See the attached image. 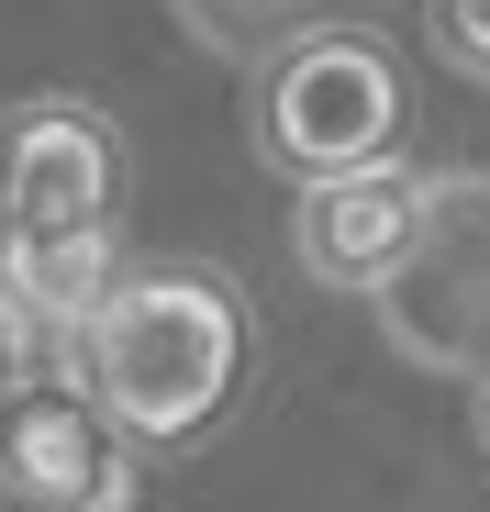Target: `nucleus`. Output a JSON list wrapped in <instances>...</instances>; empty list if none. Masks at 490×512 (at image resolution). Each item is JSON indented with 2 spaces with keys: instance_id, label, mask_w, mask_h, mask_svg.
<instances>
[{
  "instance_id": "obj_1",
  "label": "nucleus",
  "mask_w": 490,
  "mask_h": 512,
  "mask_svg": "<svg viewBox=\"0 0 490 512\" xmlns=\"http://www.w3.org/2000/svg\"><path fill=\"white\" fill-rule=\"evenodd\" d=\"M67 357L134 446H201L245 390V290L223 268H134L67 334Z\"/></svg>"
},
{
  "instance_id": "obj_2",
  "label": "nucleus",
  "mask_w": 490,
  "mask_h": 512,
  "mask_svg": "<svg viewBox=\"0 0 490 512\" xmlns=\"http://www.w3.org/2000/svg\"><path fill=\"white\" fill-rule=\"evenodd\" d=\"M112 223H123V145L90 101H23L0 123V290L34 323H90L112 290Z\"/></svg>"
},
{
  "instance_id": "obj_3",
  "label": "nucleus",
  "mask_w": 490,
  "mask_h": 512,
  "mask_svg": "<svg viewBox=\"0 0 490 512\" xmlns=\"http://www.w3.org/2000/svg\"><path fill=\"white\" fill-rule=\"evenodd\" d=\"M401 67L390 45L323 23L301 45H279L257 67V156L279 167V179L323 190V179H357V167H390L401 156Z\"/></svg>"
},
{
  "instance_id": "obj_4",
  "label": "nucleus",
  "mask_w": 490,
  "mask_h": 512,
  "mask_svg": "<svg viewBox=\"0 0 490 512\" xmlns=\"http://www.w3.org/2000/svg\"><path fill=\"white\" fill-rule=\"evenodd\" d=\"M401 357L424 368H490V179H435V223L413 268L379 290Z\"/></svg>"
},
{
  "instance_id": "obj_5",
  "label": "nucleus",
  "mask_w": 490,
  "mask_h": 512,
  "mask_svg": "<svg viewBox=\"0 0 490 512\" xmlns=\"http://www.w3.org/2000/svg\"><path fill=\"white\" fill-rule=\"evenodd\" d=\"M0 512H134L123 423L90 390H23L0 412Z\"/></svg>"
},
{
  "instance_id": "obj_6",
  "label": "nucleus",
  "mask_w": 490,
  "mask_h": 512,
  "mask_svg": "<svg viewBox=\"0 0 490 512\" xmlns=\"http://www.w3.org/2000/svg\"><path fill=\"white\" fill-rule=\"evenodd\" d=\"M424 223H435V179H413V167H357V179H323V190H301V212H290V245H301V268L323 279V290H390L401 268H413V245H424Z\"/></svg>"
},
{
  "instance_id": "obj_7",
  "label": "nucleus",
  "mask_w": 490,
  "mask_h": 512,
  "mask_svg": "<svg viewBox=\"0 0 490 512\" xmlns=\"http://www.w3.org/2000/svg\"><path fill=\"white\" fill-rule=\"evenodd\" d=\"M435 45H446V67H468L490 90V0H435Z\"/></svg>"
},
{
  "instance_id": "obj_8",
  "label": "nucleus",
  "mask_w": 490,
  "mask_h": 512,
  "mask_svg": "<svg viewBox=\"0 0 490 512\" xmlns=\"http://www.w3.org/2000/svg\"><path fill=\"white\" fill-rule=\"evenodd\" d=\"M23 368H34V312H23L12 290H0V412L23 401Z\"/></svg>"
}]
</instances>
